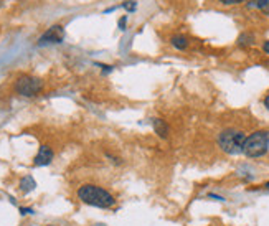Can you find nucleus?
I'll return each mask as SVG.
<instances>
[{
	"instance_id": "16",
	"label": "nucleus",
	"mask_w": 269,
	"mask_h": 226,
	"mask_svg": "<svg viewBox=\"0 0 269 226\" xmlns=\"http://www.w3.org/2000/svg\"><path fill=\"white\" fill-rule=\"evenodd\" d=\"M126 22H127V17H123L119 20V28H121V30H126Z\"/></svg>"
},
{
	"instance_id": "15",
	"label": "nucleus",
	"mask_w": 269,
	"mask_h": 226,
	"mask_svg": "<svg viewBox=\"0 0 269 226\" xmlns=\"http://www.w3.org/2000/svg\"><path fill=\"white\" fill-rule=\"evenodd\" d=\"M208 198H213V200H216V202H225L223 196L216 195V193H208Z\"/></svg>"
},
{
	"instance_id": "19",
	"label": "nucleus",
	"mask_w": 269,
	"mask_h": 226,
	"mask_svg": "<svg viewBox=\"0 0 269 226\" xmlns=\"http://www.w3.org/2000/svg\"><path fill=\"white\" fill-rule=\"evenodd\" d=\"M261 188L266 190V192H269V180H267V182H264L263 185H261Z\"/></svg>"
},
{
	"instance_id": "20",
	"label": "nucleus",
	"mask_w": 269,
	"mask_h": 226,
	"mask_svg": "<svg viewBox=\"0 0 269 226\" xmlns=\"http://www.w3.org/2000/svg\"><path fill=\"white\" fill-rule=\"evenodd\" d=\"M91 226H106L104 223H94V224H91Z\"/></svg>"
},
{
	"instance_id": "2",
	"label": "nucleus",
	"mask_w": 269,
	"mask_h": 226,
	"mask_svg": "<svg viewBox=\"0 0 269 226\" xmlns=\"http://www.w3.org/2000/svg\"><path fill=\"white\" fill-rule=\"evenodd\" d=\"M246 132L236 127H226L216 137L218 147L228 155H239L243 154V145L246 140Z\"/></svg>"
},
{
	"instance_id": "9",
	"label": "nucleus",
	"mask_w": 269,
	"mask_h": 226,
	"mask_svg": "<svg viewBox=\"0 0 269 226\" xmlns=\"http://www.w3.org/2000/svg\"><path fill=\"white\" fill-rule=\"evenodd\" d=\"M236 45H238L239 48H250V46H253V45H254V35L250 33V32L241 33V35L238 37V40H236Z\"/></svg>"
},
{
	"instance_id": "18",
	"label": "nucleus",
	"mask_w": 269,
	"mask_h": 226,
	"mask_svg": "<svg viewBox=\"0 0 269 226\" xmlns=\"http://www.w3.org/2000/svg\"><path fill=\"white\" fill-rule=\"evenodd\" d=\"M263 52H264L266 55H269V40H266L264 43H263Z\"/></svg>"
},
{
	"instance_id": "13",
	"label": "nucleus",
	"mask_w": 269,
	"mask_h": 226,
	"mask_svg": "<svg viewBox=\"0 0 269 226\" xmlns=\"http://www.w3.org/2000/svg\"><path fill=\"white\" fill-rule=\"evenodd\" d=\"M35 211L33 208H27V207H20V215L22 216H27V215H33Z\"/></svg>"
},
{
	"instance_id": "11",
	"label": "nucleus",
	"mask_w": 269,
	"mask_h": 226,
	"mask_svg": "<svg viewBox=\"0 0 269 226\" xmlns=\"http://www.w3.org/2000/svg\"><path fill=\"white\" fill-rule=\"evenodd\" d=\"M256 9L263 13H269V0H256Z\"/></svg>"
},
{
	"instance_id": "12",
	"label": "nucleus",
	"mask_w": 269,
	"mask_h": 226,
	"mask_svg": "<svg viewBox=\"0 0 269 226\" xmlns=\"http://www.w3.org/2000/svg\"><path fill=\"white\" fill-rule=\"evenodd\" d=\"M123 7L127 12H134V10H136V7H137V2H136V0H126V2L123 4Z\"/></svg>"
},
{
	"instance_id": "10",
	"label": "nucleus",
	"mask_w": 269,
	"mask_h": 226,
	"mask_svg": "<svg viewBox=\"0 0 269 226\" xmlns=\"http://www.w3.org/2000/svg\"><path fill=\"white\" fill-rule=\"evenodd\" d=\"M170 43L174 48H177V50H185L188 46V38L183 37V35H174L170 38Z\"/></svg>"
},
{
	"instance_id": "8",
	"label": "nucleus",
	"mask_w": 269,
	"mask_h": 226,
	"mask_svg": "<svg viewBox=\"0 0 269 226\" xmlns=\"http://www.w3.org/2000/svg\"><path fill=\"white\" fill-rule=\"evenodd\" d=\"M37 188V182H35V179L32 175H25L20 179V183H18V190L22 192L23 195L33 192V190Z\"/></svg>"
},
{
	"instance_id": "6",
	"label": "nucleus",
	"mask_w": 269,
	"mask_h": 226,
	"mask_svg": "<svg viewBox=\"0 0 269 226\" xmlns=\"http://www.w3.org/2000/svg\"><path fill=\"white\" fill-rule=\"evenodd\" d=\"M53 159H55V150H53L50 145L43 144V145H40V149H38L37 155H35L33 165H37V167H46V165L52 164Z\"/></svg>"
},
{
	"instance_id": "3",
	"label": "nucleus",
	"mask_w": 269,
	"mask_h": 226,
	"mask_svg": "<svg viewBox=\"0 0 269 226\" xmlns=\"http://www.w3.org/2000/svg\"><path fill=\"white\" fill-rule=\"evenodd\" d=\"M269 152V131L259 129L246 137L243 145V155L248 159H261Z\"/></svg>"
},
{
	"instance_id": "1",
	"label": "nucleus",
	"mask_w": 269,
	"mask_h": 226,
	"mask_svg": "<svg viewBox=\"0 0 269 226\" xmlns=\"http://www.w3.org/2000/svg\"><path fill=\"white\" fill-rule=\"evenodd\" d=\"M76 196L81 203L89 205V207H94V208H101V210H109L117 203L116 195L108 187H103L94 182L81 183L76 188Z\"/></svg>"
},
{
	"instance_id": "5",
	"label": "nucleus",
	"mask_w": 269,
	"mask_h": 226,
	"mask_svg": "<svg viewBox=\"0 0 269 226\" xmlns=\"http://www.w3.org/2000/svg\"><path fill=\"white\" fill-rule=\"evenodd\" d=\"M63 38H65V28H63L61 25H53L52 28H48V30L40 37L38 46H46V45L61 43Z\"/></svg>"
},
{
	"instance_id": "17",
	"label": "nucleus",
	"mask_w": 269,
	"mask_h": 226,
	"mask_svg": "<svg viewBox=\"0 0 269 226\" xmlns=\"http://www.w3.org/2000/svg\"><path fill=\"white\" fill-rule=\"evenodd\" d=\"M263 106L266 108V111H269V93L264 96V99H263Z\"/></svg>"
},
{
	"instance_id": "4",
	"label": "nucleus",
	"mask_w": 269,
	"mask_h": 226,
	"mask_svg": "<svg viewBox=\"0 0 269 226\" xmlns=\"http://www.w3.org/2000/svg\"><path fill=\"white\" fill-rule=\"evenodd\" d=\"M43 89V81L40 78H35L32 74H22L18 76L15 83H13V91L20 96H25V97H32V96H37L41 93Z\"/></svg>"
},
{
	"instance_id": "7",
	"label": "nucleus",
	"mask_w": 269,
	"mask_h": 226,
	"mask_svg": "<svg viewBox=\"0 0 269 226\" xmlns=\"http://www.w3.org/2000/svg\"><path fill=\"white\" fill-rule=\"evenodd\" d=\"M152 127H154V132L160 139H168V136H170V127H168V124L164 119H159V117L152 119Z\"/></svg>"
},
{
	"instance_id": "14",
	"label": "nucleus",
	"mask_w": 269,
	"mask_h": 226,
	"mask_svg": "<svg viewBox=\"0 0 269 226\" xmlns=\"http://www.w3.org/2000/svg\"><path fill=\"white\" fill-rule=\"evenodd\" d=\"M218 2L223 4V5H236V4L244 2V0H218Z\"/></svg>"
}]
</instances>
